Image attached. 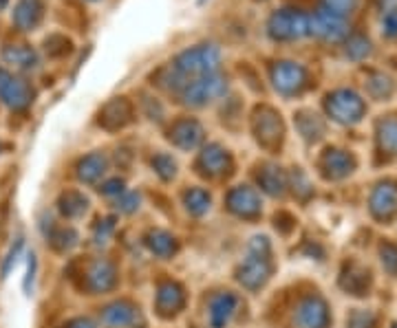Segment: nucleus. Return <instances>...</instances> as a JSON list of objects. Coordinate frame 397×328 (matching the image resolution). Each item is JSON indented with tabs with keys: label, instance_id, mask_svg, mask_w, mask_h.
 Here are the masks:
<instances>
[{
	"label": "nucleus",
	"instance_id": "ea45409f",
	"mask_svg": "<svg viewBox=\"0 0 397 328\" xmlns=\"http://www.w3.org/2000/svg\"><path fill=\"white\" fill-rule=\"evenodd\" d=\"M384 31H387V35H397V9L389 11L387 18H384Z\"/></svg>",
	"mask_w": 397,
	"mask_h": 328
},
{
	"label": "nucleus",
	"instance_id": "9b49d317",
	"mask_svg": "<svg viewBox=\"0 0 397 328\" xmlns=\"http://www.w3.org/2000/svg\"><path fill=\"white\" fill-rule=\"evenodd\" d=\"M318 167H320V174L327 181H344L355 172L358 161L349 150L329 148L322 152Z\"/></svg>",
	"mask_w": 397,
	"mask_h": 328
},
{
	"label": "nucleus",
	"instance_id": "a211bd4d",
	"mask_svg": "<svg viewBox=\"0 0 397 328\" xmlns=\"http://www.w3.org/2000/svg\"><path fill=\"white\" fill-rule=\"evenodd\" d=\"M184 289L175 282H164L157 289V309L161 315H175L184 309Z\"/></svg>",
	"mask_w": 397,
	"mask_h": 328
},
{
	"label": "nucleus",
	"instance_id": "a878e982",
	"mask_svg": "<svg viewBox=\"0 0 397 328\" xmlns=\"http://www.w3.org/2000/svg\"><path fill=\"white\" fill-rule=\"evenodd\" d=\"M258 181H261V188L267 194H272V197H283L285 188L290 185V183H287L285 174L281 172V167H276V165L263 167L261 174H258Z\"/></svg>",
	"mask_w": 397,
	"mask_h": 328
},
{
	"label": "nucleus",
	"instance_id": "aec40b11",
	"mask_svg": "<svg viewBox=\"0 0 397 328\" xmlns=\"http://www.w3.org/2000/svg\"><path fill=\"white\" fill-rule=\"evenodd\" d=\"M256 132H258V141L263 143V145H276L281 141V137H283V126H281V119L276 117L272 111H267V115H258V119H256Z\"/></svg>",
	"mask_w": 397,
	"mask_h": 328
},
{
	"label": "nucleus",
	"instance_id": "20e7f679",
	"mask_svg": "<svg viewBox=\"0 0 397 328\" xmlns=\"http://www.w3.org/2000/svg\"><path fill=\"white\" fill-rule=\"evenodd\" d=\"M324 111H327V117L333 119L335 124L355 126L367 115V102L355 91L338 89L327 95V100H324Z\"/></svg>",
	"mask_w": 397,
	"mask_h": 328
},
{
	"label": "nucleus",
	"instance_id": "ddd939ff",
	"mask_svg": "<svg viewBox=\"0 0 397 328\" xmlns=\"http://www.w3.org/2000/svg\"><path fill=\"white\" fill-rule=\"evenodd\" d=\"M309 33L318 35L322 40H340L346 33V24L342 16H335L329 9H322L309 18Z\"/></svg>",
	"mask_w": 397,
	"mask_h": 328
},
{
	"label": "nucleus",
	"instance_id": "39448f33",
	"mask_svg": "<svg viewBox=\"0 0 397 328\" xmlns=\"http://www.w3.org/2000/svg\"><path fill=\"white\" fill-rule=\"evenodd\" d=\"M367 212L378 225L397 223V181L384 179L371 188L367 199Z\"/></svg>",
	"mask_w": 397,
	"mask_h": 328
},
{
	"label": "nucleus",
	"instance_id": "6ab92c4d",
	"mask_svg": "<svg viewBox=\"0 0 397 328\" xmlns=\"http://www.w3.org/2000/svg\"><path fill=\"white\" fill-rule=\"evenodd\" d=\"M102 322L108 328H126L135 322V309L128 302H113L102 311Z\"/></svg>",
	"mask_w": 397,
	"mask_h": 328
},
{
	"label": "nucleus",
	"instance_id": "72a5a7b5",
	"mask_svg": "<svg viewBox=\"0 0 397 328\" xmlns=\"http://www.w3.org/2000/svg\"><path fill=\"white\" fill-rule=\"evenodd\" d=\"M371 53V42L362 35H353L346 44V55L351 60H364Z\"/></svg>",
	"mask_w": 397,
	"mask_h": 328
},
{
	"label": "nucleus",
	"instance_id": "4c0bfd02",
	"mask_svg": "<svg viewBox=\"0 0 397 328\" xmlns=\"http://www.w3.org/2000/svg\"><path fill=\"white\" fill-rule=\"evenodd\" d=\"M137 203H139V197H137L135 192H130V194H124V197H122V201H119V205H117V208L122 210L124 214H130V212H135V210L139 208Z\"/></svg>",
	"mask_w": 397,
	"mask_h": 328
},
{
	"label": "nucleus",
	"instance_id": "f3484780",
	"mask_svg": "<svg viewBox=\"0 0 397 328\" xmlns=\"http://www.w3.org/2000/svg\"><path fill=\"white\" fill-rule=\"evenodd\" d=\"M199 165L203 167V172L212 174V176H221L223 172H227V167L232 165L230 154L227 150H223L219 143H210L206 150L199 156Z\"/></svg>",
	"mask_w": 397,
	"mask_h": 328
},
{
	"label": "nucleus",
	"instance_id": "393cba45",
	"mask_svg": "<svg viewBox=\"0 0 397 328\" xmlns=\"http://www.w3.org/2000/svg\"><path fill=\"white\" fill-rule=\"evenodd\" d=\"M5 62L16 66V69H35L38 66V55H35L29 46H22V44H14V46H7L3 51Z\"/></svg>",
	"mask_w": 397,
	"mask_h": 328
},
{
	"label": "nucleus",
	"instance_id": "f8f14e48",
	"mask_svg": "<svg viewBox=\"0 0 397 328\" xmlns=\"http://www.w3.org/2000/svg\"><path fill=\"white\" fill-rule=\"evenodd\" d=\"M238 304L240 300L225 291V293H214L208 300V307H206V318L210 328H227L230 322L234 320V315L238 313Z\"/></svg>",
	"mask_w": 397,
	"mask_h": 328
},
{
	"label": "nucleus",
	"instance_id": "2f4dec72",
	"mask_svg": "<svg viewBox=\"0 0 397 328\" xmlns=\"http://www.w3.org/2000/svg\"><path fill=\"white\" fill-rule=\"evenodd\" d=\"M367 93L376 100H389L391 93H393V82L384 75H373L367 82Z\"/></svg>",
	"mask_w": 397,
	"mask_h": 328
},
{
	"label": "nucleus",
	"instance_id": "7ed1b4c3",
	"mask_svg": "<svg viewBox=\"0 0 397 328\" xmlns=\"http://www.w3.org/2000/svg\"><path fill=\"white\" fill-rule=\"evenodd\" d=\"M221 64V51L212 44H201L195 48H188L175 60V71L184 80H195L203 75H212Z\"/></svg>",
	"mask_w": 397,
	"mask_h": 328
},
{
	"label": "nucleus",
	"instance_id": "f257e3e1",
	"mask_svg": "<svg viewBox=\"0 0 397 328\" xmlns=\"http://www.w3.org/2000/svg\"><path fill=\"white\" fill-rule=\"evenodd\" d=\"M274 271L272 264V242L267 236H254L247 242L245 256L236 266V280L249 291L265 286Z\"/></svg>",
	"mask_w": 397,
	"mask_h": 328
},
{
	"label": "nucleus",
	"instance_id": "5701e85b",
	"mask_svg": "<svg viewBox=\"0 0 397 328\" xmlns=\"http://www.w3.org/2000/svg\"><path fill=\"white\" fill-rule=\"evenodd\" d=\"M42 18V3L40 0H22V3L16 7L14 14V22L22 31H31L35 24Z\"/></svg>",
	"mask_w": 397,
	"mask_h": 328
},
{
	"label": "nucleus",
	"instance_id": "bb28decb",
	"mask_svg": "<svg viewBox=\"0 0 397 328\" xmlns=\"http://www.w3.org/2000/svg\"><path fill=\"white\" fill-rule=\"evenodd\" d=\"M296 126L300 130V135H303V139H307V141H318L324 135V121L316 113H309V111L298 113Z\"/></svg>",
	"mask_w": 397,
	"mask_h": 328
},
{
	"label": "nucleus",
	"instance_id": "cd10ccee",
	"mask_svg": "<svg viewBox=\"0 0 397 328\" xmlns=\"http://www.w3.org/2000/svg\"><path fill=\"white\" fill-rule=\"evenodd\" d=\"M106 172V159L102 154H89L84 156L78 165V176L82 181H87V183H95L100 176H104Z\"/></svg>",
	"mask_w": 397,
	"mask_h": 328
},
{
	"label": "nucleus",
	"instance_id": "9d476101",
	"mask_svg": "<svg viewBox=\"0 0 397 328\" xmlns=\"http://www.w3.org/2000/svg\"><path fill=\"white\" fill-rule=\"evenodd\" d=\"M272 84L285 97L300 95L307 89V71L296 62H276L272 66Z\"/></svg>",
	"mask_w": 397,
	"mask_h": 328
},
{
	"label": "nucleus",
	"instance_id": "6e6552de",
	"mask_svg": "<svg viewBox=\"0 0 397 328\" xmlns=\"http://www.w3.org/2000/svg\"><path fill=\"white\" fill-rule=\"evenodd\" d=\"M267 29L274 40H298L309 33V18L300 11L283 9L270 18Z\"/></svg>",
	"mask_w": 397,
	"mask_h": 328
},
{
	"label": "nucleus",
	"instance_id": "79ce46f5",
	"mask_svg": "<svg viewBox=\"0 0 397 328\" xmlns=\"http://www.w3.org/2000/svg\"><path fill=\"white\" fill-rule=\"evenodd\" d=\"M389 328H397V320H395V322H391V324H389Z\"/></svg>",
	"mask_w": 397,
	"mask_h": 328
},
{
	"label": "nucleus",
	"instance_id": "a19ab883",
	"mask_svg": "<svg viewBox=\"0 0 397 328\" xmlns=\"http://www.w3.org/2000/svg\"><path fill=\"white\" fill-rule=\"evenodd\" d=\"M67 328H95V324H93L89 318H78V320H73V322H69Z\"/></svg>",
	"mask_w": 397,
	"mask_h": 328
},
{
	"label": "nucleus",
	"instance_id": "4468645a",
	"mask_svg": "<svg viewBox=\"0 0 397 328\" xmlns=\"http://www.w3.org/2000/svg\"><path fill=\"white\" fill-rule=\"evenodd\" d=\"M227 208L240 218H256L261 214V201L256 190L247 185H236L230 192V197H227Z\"/></svg>",
	"mask_w": 397,
	"mask_h": 328
},
{
	"label": "nucleus",
	"instance_id": "412c9836",
	"mask_svg": "<svg viewBox=\"0 0 397 328\" xmlns=\"http://www.w3.org/2000/svg\"><path fill=\"white\" fill-rule=\"evenodd\" d=\"M87 282H89V289L95 291V293H102V291L113 289V284H115V269L108 262H104V260L93 262L91 269H89Z\"/></svg>",
	"mask_w": 397,
	"mask_h": 328
},
{
	"label": "nucleus",
	"instance_id": "7c9ffc66",
	"mask_svg": "<svg viewBox=\"0 0 397 328\" xmlns=\"http://www.w3.org/2000/svg\"><path fill=\"white\" fill-rule=\"evenodd\" d=\"M184 203L192 216H203L210 210V194L201 188H192L184 194Z\"/></svg>",
	"mask_w": 397,
	"mask_h": 328
},
{
	"label": "nucleus",
	"instance_id": "0eeeda50",
	"mask_svg": "<svg viewBox=\"0 0 397 328\" xmlns=\"http://www.w3.org/2000/svg\"><path fill=\"white\" fill-rule=\"evenodd\" d=\"M373 271L369 264H364L358 258H349L342 262L340 273H338V286L351 298H367L373 289Z\"/></svg>",
	"mask_w": 397,
	"mask_h": 328
},
{
	"label": "nucleus",
	"instance_id": "c9c22d12",
	"mask_svg": "<svg viewBox=\"0 0 397 328\" xmlns=\"http://www.w3.org/2000/svg\"><path fill=\"white\" fill-rule=\"evenodd\" d=\"M324 3H327V9L331 11V14L344 16V14H351V11L355 9L358 0H324Z\"/></svg>",
	"mask_w": 397,
	"mask_h": 328
},
{
	"label": "nucleus",
	"instance_id": "423d86ee",
	"mask_svg": "<svg viewBox=\"0 0 397 328\" xmlns=\"http://www.w3.org/2000/svg\"><path fill=\"white\" fill-rule=\"evenodd\" d=\"M225 91H227V82L212 73V75L188 80L182 89V102L192 108H201L214 100H219L221 95H225Z\"/></svg>",
	"mask_w": 397,
	"mask_h": 328
},
{
	"label": "nucleus",
	"instance_id": "dca6fc26",
	"mask_svg": "<svg viewBox=\"0 0 397 328\" xmlns=\"http://www.w3.org/2000/svg\"><path fill=\"white\" fill-rule=\"evenodd\" d=\"M203 139V130L197 124L195 119H184V121H177L170 130V141L182 150H192L197 148Z\"/></svg>",
	"mask_w": 397,
	"mask_h": 328
},
{
	"label": "nucleus",
	"instance_id": "473e14b6",
	"mask_svg": "<svg viewBox=\"0 0 397 328\" xmlns=\"http://www.w3.org/2000/svg\"><path fill=\"white\" fill-rule=\"evenodd\" d=\"M152 167L157 170V174L164 179V181H170V179H175V174H177V163H175V159L173 156H168V154H157L152 159Z\"/></svg>",
	"mask_w": 397,
	"mask_h": 328
},
{
	"label": "nucleus",
	"instance_id": "f03ea898",
	"mask_svg": "<svg viewBox=\"0 0 397 328\" xmlns=\"http://www.w3.org/2000/svg\"><path fill=\"white\" fill-rule=\"evenodd\" d=\"M333 313L327 298L320 291H307L294 304L290 328H329Z\"/></svg>",
	"mask_w": 397,
	"mask_h": 328
},
{
	"label": "nucleus",
	"instance_id": "4be33fe9",
	"mask_svg": "<svg viewBox=\"0 0 397 328\" xmlns=\"http://www.w3.org/2000/svg\"><path fill=\"white\" fill-rule=\"evenodd\" d=\"M346 328H384L382 313L371 307H355L346 313Z\"/></svg>",
	"mask_w": 397,
	"mask_h": 328
},
{
	"label": "nucleus",
	"instance_id": "58836bf2",
	"mask_svg": "<svg viewBox=\"0 0 397 328\" xmlns=\"http://www.w3.org/2000/svg\"><path fill=\"white\" fill-rule=\"evenodd\" d=\"M100 192H102V194H108V197L122 194V192H124V181H119V179L108 181V183H104V188H100Z\"/></svg>",
	"mask_w": 397,
	"mask_h": 328
},
{
	"label": "nucleus",
	"instance_id": "f704fd0d",
	"mask_svg": "<svg viewBox=\"0 0 397 328\" xmlns=\"http://www.w3.org/2000/svg\"><path fill=\"white\" fill-rule=\"evenodd\" d=\"M27 258H29V262H27V275H25V282H22V291H25V295H31L33 280H35V271H38V258H35L33 251L29 253Z\"/></svg>",
	"mask_w": 397,
	"mask_h": 328
},
{
	"label": "nucleus",
	"instance_id": "2eb2a0df",
	"mask_svg": "<svg viewBox=\"0 0 397 328\" xmlns=\"http://www.w3.org/2000/svg\"><path fill=\"white\" fill-rule=\"evenodd\" d=\"M376 141L380 154L387 156L389 161L397 159V115L384 117L376 128Z\"/></svg>",
	"mask_w": 397,
	"mask_h": 328
},
{
	"label": "nucleus",
	"instance_id": "b1692460",
	"mask_svg": "<svg viewBox=\"0 0 397 328\" xmlns=\"http://www.w3.org/2000/svg\"><path fill=\"white\" fill-rule=\"evenodd\" d=\"M146 245L159 258H170L177 253V238L168 232H161V229H155V232L146 236Z\"/></svg>",
	"mask_w": 397,
	"mask_h": 328
},
{
	"label": "nucleus",
	"instance_id": "1a4fd4ad",
	"mask_svg": "<svg viewBox=\"0 0 397 328\" xmlns=\"http://www.w3.org/2000/svg\"><path fill=\"white\" fill-rule=\"evenodd\" d=\"M0 102L9 106L11 111H25L33 102L31 84L22 78L11 75L5 69H0Z\"/></svg>",
	"mask_w": 397,
	"mask_h": 328
},
{
	"label": "nucleus",
	"instance_id": "c85d7f7f",
	"mask_svg": "<svg viewBox=\"0 0 397 328\" xmlns=\"http://www.w3.org/2000/svg\"><path fill=\"white\" fill-rule=\"evenodd\" d=\"M378 262L382 271L393 280H397V242L393 240H382L378 245Z\"/></svg>",
	"mask_w": 397,
	"mask_h": 328
},
{
	"label": "nucleus",
	"instance_id": "c756f323",
	"mask_svg": "<svg viewBox=\"0 0 397 328\" xmlns=\"http://www.w3.org/2000/svg\"><path fill=\"white\" fill-rule=\"evenodd\" d=\"M89 210V201L87 197H82L80 192H67L60 199V212L67 218H80L84 212Z\"/></svg>",
	"mask_w": 397,
	"mask_h": 328
},
{
	"label": "nucleus",
	"instance_id": "e433bc0d",
	"mask_svg": "<svg viewBox=\"0 0 397 328\" xmlns=\"http://www.w3.org/2000/svg\"><path fill=\"white\" fill-rule=\"evenodd\" d=\"M22 245H25V242H22V238H18V240H16V245L11 247V251L7 253V258H5V262H3V269H0V275H3V277H7L9 271H11V266L16 264L18 253L22 251Z\"/></svg>",
	"mask_w": 397,
	"mask_h": 328
}]
</instances>
